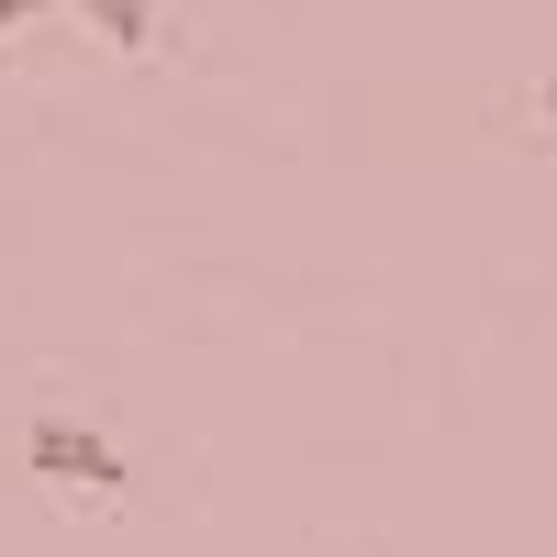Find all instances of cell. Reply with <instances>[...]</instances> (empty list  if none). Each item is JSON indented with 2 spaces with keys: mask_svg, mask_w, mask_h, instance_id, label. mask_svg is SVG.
I'll list each match as a JSON object with an SVG mask.
<instances>
[{
  "mask_svg": "<svg viewBox=\"0 0 557 557\" xmlns=\"http://www.w3.org/2000/svg\"><path fill=\"white\" fill-rule=\"evenodd\" d=\"M23 469L34 480H67V491H134V469H123V446L112 435H89V424H67V412H34V435H23Z\"/></svg>",
  "mask_w": 557,
  "mask_h": 557,
  "instance_id": "1",
  "label": "cell"
},
{
  "mask_svg": "<svg viewBox=\"0 0 557 557\" xmlns=\"http://www.w3.org/2000/svg\"><path fill=\"white\" fill-rule=\"evenodd\" d=\"M78 12H89V34H101V45H123V57H146V45H157V12H168V0H78Z\"/></svg>",
  "mask_w": 557,
  "mask_h": 557,
  "instance_id": "2",
  "label": "cell"
},
{
  "mask_svg": "<svg viewBox=\"0 0 557 557\" xmlns=\"http://www.w3.org/2000/svg\"><path fill=\"white\" fill-rule=\"evenodd\" d=\"M45 12V0H0V34H12V23H34Z\"/></svg>",
  "mask_w": 557,
  "mask_h": 557,
  "instance_id": "3",
  "label": "cell"
},
{
  "mask_svg": "<svg viewBox=\"0 0 557 557\" xmlns=\"http://www.w3.org/2000/svg\"><path fill=\"white\" fill-rule=\"evenodd\" d=\"M546 123H557V67H546Z\"/></svg>",
  "mask_w": 557,
  "mask_h": 557,
  "instance_id": "4",
  "label": "cell"
}]
</instances>
